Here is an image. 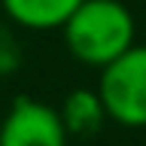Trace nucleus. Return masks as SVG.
Here are the masks:
<instances>
[{
  "mask_svg": "<svg viewBox=\"0 0 146 146\" xmlns=\"http://www.w3.org/2000/svg\"><path fill=\"white\" fill-rule=\"evenodd\" d=\"M61 34L76 61L100 70L134 46L137 25L122 0H82Z\"/></svg>",
  "mask_w": 146,
  "mask_h": 146,
  "instance_id": "nucleus-1",
  "label": "nucleus"
},
{
  "mask_svg": "<svg viewBox=\"0 0 146 146\" xmlns=\"http://www.w3.org/2000/svg\"><path fill=\"white\" fill-rule=\"evenodd\" d=\"M98 94L107 119L122 128H146V46H131L100 67Z\"/></svg>",
  "mask_w": 146,
  "mask_h": 146,
  "instance_id": "nucleus-2",
  "label": "nucleus"
},
{
  "mask_svg": "<svg viewBox=\"0 0 146 146\" xmlns=\"http://www.w3.org/2000/svg\"><path fill=\"white\" fill-rule=\"evenodd\" d=\"M64 119L46 100L18 94L0 119V146H67Z\"/></svg>",
  "mask_w": 146,
  "mask_h": 146,
  "instance_id": "nucleus-3",
  "label": "nucleus"
},
{
  "mask_svg": "<svg viewBox=\"0 0 146 146\" xmlns=\"http://www.w3.org/2000/svg\"><path fill=\"white\" fill-rule=\"evenodd\" d=\"M82 0H0L6 18L25 31H61Z\"/></svg>",
  "mask_w": 146,
  "mask_h": 146,
  "instance_id": "nucleus-4",
  "label": "nucleus"
},
{
  "mask_svg": "<svg viewBox=\"0 0 146 146\" xmlns=\"http://www.w3.org/2000/svg\"><path fill=\"white\" fill-rule=\"evenodd\" d=\"M61 119L64 128L70 137H94L100 131V125L107 122V110H104V100H100L98 88H76L70 91L61 104Z\"/></svg>",
  "mask_w": 146,
  "mask_h": 146,
  "instance_id": "nucleus-5",
  "label": "nucleus"
},
{
  "mask_svg": "<svg viewBox=\"0 0 146 146\" xmlns=\"http://www.w3.org/2000/svg\"><path fill=\"white\" fill-rule=\"evenodd\" d=\"M21 67V52H18L15 36L6 27H0V76H9Z\"/></svg>",
  "mask_w": 146,
  "mask_h": 146,
  "instance_id": "nucleus-6",
  "label": "nucleus"
}]
</instances>
